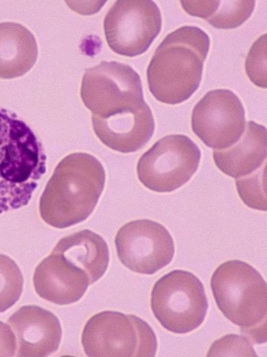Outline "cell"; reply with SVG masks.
<instances>
[{"label":"cell","mask_w":267,"mask_h":357,"mask_svg":"<svg viewBox=\"0 0 267 357\" xmlns=\"http://www.w3.org/2000/svg\"><path fill=\"white\" fill-rule=\"evenodd\" d=\"M200 160L201 151L191 138L183 135H168L140 158L138 180L153 192H172L190 181Z\"/></svg>","instance_id":"cell-7"},{"label":"cell","mask_w":267,"mask_h":357,"mask_svg":"<svg viewBox=\"0 0 267 357\" xmlns=\"http://www.w3.org/2000/svg\"><path fill=\"white\" fill-rule=\"evenodd\" d=\"M8 323L17 340V356H48L60 345V321L48 310L24 306L13 314Z\"/></svg>","instance_id":"cell-13"},{"label":"cell","mask_w":267,"mask_h":357,"mask_svg":"<svg viewBox=\"0 0 267 357\" xmlns=\"http://www.w3.org/2000/svg\"><path fill=\"white\" fill-rule=\"evenodd\" d=\"M210 46L209 35L194 26L178 28L167 36L147 70L154 98L170 105L190 99L200 86Z\"/></svg>","instance_id":"cell-2"},{"label":"cell","mask_w":267,"mask_h":357,"mask_svg":"<svg viewBox=\"0 0 267 357\" xmlns=\"http://www.w3.org/2000/svg\"><path fill=\"white\" fill-rule=\"evenodd\" d=\"M81 98L93 115L101 117L135 108L144 102L139 75L131 67L117 62L103 61L86 69Z\"/></svg>","instance_id":"cell-8"},{"label":"cell","mask_w":267,"mask_h":357,"mask_svg":"<svg viewBox=\"0 0 267 357\" xmlns=\"http://www.w3.org/2000/svg\"><path fill=\"white\" fill-rule=\"evenodd\" d=\"M266 34L261 36L252 45L246 59L245 69L252 83L266 88Z\"/></svg>","instance_id":"cell-21"},{"label":"cell","mask_w":267,"mask_h":357,"mask_svg":"<svg viewBox=\"0 0 267 357\" xmlns=\"http://www.w3.org/2000/svg\"><path fill=\"white\" fill-rule=\"evenodd\" d=\"M92 125L104 145L122 153L140 151L150 141L156 128L152 111L145 101L135 108L106 117L92 115Z\"/></svg>","instance_id":"cell-12"},{"label":"cell","mask_w":267,"mask_h":357,"mask_svg":"<svg viewBox=\"0 0 267 357\" xmlns=\"http://www.w3.org/2000/svg\"><path fill=\"white\" fill-rule=\"evenodd\" d=\"M207 356H257L251 341L237 335H226L216 340Z\"/></svg>","instance_id":"cell-22"},{"label":"cell","mask_w":267,"mask_h":357,"mask_svg":"<svg viewBox=\"0 0 267 357\" xmlns=\"http://www.w3.org/2000/svg\"><path fill=\"white\" fill-rule=\"evenodd\" d=\"M47 157L34 131L0 107V214L26 206L46 173Z\"/></svg>","instance_id":"cell-3"},{"label":"cell","mask_w":267,"mask_h":357,"mask_svg":"<svg viewBox=\"0 0 267 357\" xmlns=\"http://www.w3.org/2000/svg\"><path fill=\"white\" fill-rule=\"evenodd\" d=\"M211 284L220 312L241 330L266 321V283L250 264L240 260L222 263L213 273Z\"/></svg>","instance_id":"cell-4"},{"label":"cell","mask_w":267,"mask_h":357,"mask_svg":"<svg viewBox=\"0 0 267 357\" xmlns=\"http://www.w3.org/2000/svg\"><path fill=\"white\" fill-rule=\"evenodd\" d=\"M266 164L253 173L236 178L237 192L245 205L251 209L266 211Z\"/></svg>","instance_id":"cell-19"},{"label":"cell","mask_w":267,"mask_h":357,"mask_svg":"<svg viewBox=\"0 0 267 357\" xmlns=\"http://www.w3.org/2000/svg\"><path fill=\"white\" fill-rule=\"evenodd\" d=\"M17 344L11 327L0 321V356H14Z\"/></svg>","instance_id":"cell-24"},{"label":"cell","mask_w":267,"mask_h":357,"mask_svg":"<svg viewBox=\"0 0 267 357\" xmlns=\"http://www.w3.org/2000/svg\"><path fill=\"white\" fill-rule=\"evenodd\" d=\"M117 255L134 273L152 275L172 260L175 248L172 236L161 224L138 220L124 225L115 238Z\"/></svg>","instance_id":"cell-10"},{"label":"cell","mask_w":267,"mask_h":357,"mask_svg":"<svg viewBox=\"0 0 267 357\" xmlns=\"http://www.w3.org/2000/svg\"><path fill=\"white\" fill-rule=\"evenodd\" d=\"M104 26L110 48L133 57L151 47L161 33L162 17L153 1H116L106 15Z\"/></svg>","instance_id":"cell-9"},{"label":"cell","mask_w":267,"mask_h":357,"mask_svg":"<svg viewBox=\"0 0 267 357\" xmlns=\"http://www.w3.org/2000/svg\"><path fill=\"white\" fill-rule=\"evenodd\" d=\"M38 47L34 35L15 22L0 23V78L24 75L35 65Z\"/></svg>","instance_id":"cell-17"},{"label":"cell","mask_w":267,"mask_h":357,"mask_svg":"<svg viewBox=\"0 0 267 357\" xmlns=\"http://www.w3.org/2000/svg\"><path fill=\"white\" fill-rule=\"evenodd\" d=\"M23 287L24 278L19 266L10 257L0 254V313L17 303Z\"/></svg>","instance_id":"cell-18"},{"label":"cell","mask_w":267,"mask_h":357,"mask_svg":"<svg viewBox=\"0 0 267 357\" xmlns=\"http://www.w3.org/2000/svg\"><path fill=\"white\" fill-rule=\"evenodd\" d=\"M106 184L101 162L87 153H73L58 164L40 201L44 222L65 229L85 221L99 202Z\"/></svg>","instance_id":"cell-1"},{"label":"cell","mask_w":267,"mask_h":357,"mask_svg":"<svg viewBox=\"0 0 267 357\" xmlns=\"http://www.w3.org/2000/svg\"><path fill=\"white\" fill-rule=\"evenodd\" d=\"M243 334L247 335L257 344H261L266 342V321L253 327V328L241 330Z\"/></svg>","instance_id":"cell-25"},{"label":"cell","mask_w":267,"mask_h":357,"mask_svg":"<svg viewBox=\"0 0 267 357\" xmlns=\"http://www.w3.org/2000/svg\"><path fill=\"white\" fill-rule=\"evenodd\" d=\"M191 123L193 131L207 146L225 150L243 136L246 128L245 111L234 93L216 89L195 105Z\"/></svg>","instance_id":"cell-11"},{"label":"cell","mask_w":267,"mask_h":357,"mask_svg":"<svg viewBox=\"0 0 267 357\" xmlns=\"http://www.w3.org/2000/svg\"><path fill=\"white\" fill-rule=\"evenodd\" d=\"M266 129L250 121L241 138L230 147L213 152V160L225 174L234 178L250 174L266 160Z\"/></svg>","instance_id":"cell-15"},{"label":"cell","mask_w":267,"mask_h":357,"mask_svg":"<svg viewBox=\"0 0 267 357\" xmlns=\"http://www.w3.org/2000/svg\"><path fill=\"white\" fill-rule=\"evenodd\" d=\"M255 5V1H220L216 12L206 21L217 29H232L250 17Z\"/></svg>","instance_id":"cell-20"},{"label":"cell","mask_w":267,"mask_h":357,"mask_svg":"<svg viewBox=\"0 0 267 357\" xmlns=\"http://www.w3.org/2000/svg\"><path fill=\"white\" fill-rule=\"evenodd\" d=\"M52 252L62 255L68 262L84 272L93 284L107 271L109 250L104 238L84 229L63 238Z\"/></svg>","instance_id":"cell-16"},{"label":"cell","mask_w":267,"mask_h":357,"mask_svg":"<svg viewBox=\"0 0 267 357\" xmlns=\"http://www.w3.org/2000/svg\"><path fill=\"white\" fill-rule=\"evenodd\" d=\"M33 282L41 298L57 305L77 303L90 285L84 272L54 252L37 266Z\"/></svg>","instance_id":"cell-14"},{"label":"cell","mask_w":267,"mask_h":357,"mask_svg":"<svg viewBox=\"0 0 267 357\" xmlns=\"http://www.w3.org/2000/svg\"><path fill=\"white\" fill-rule=\"evenodd\" d=\"M151 306L164 328L177 335L188 334L197 329L209 307L200 279L181 270L173 271L156 282Z\"/></svg>","instance_id":"cell-5"},{"label":"cell","mask_w":267,"mask_h":357,"mask_svg":"<svg viewBox=\"0 0 267 357\" xmlns=\"http://www.w3.org/2000/svg\"><path fill=\"white\" fill-rule=\"evenodd\" d=\"M183 8L190 15L209 19L218 10L220 1H181Z\"/></svg>","instance_id":"cell-23"},{"label":"cell","mask_w":267,"mask_h":357,"mask_svg":"<svg viewBox=\"0 0 267 357\" xmlns=\"http://www.w3.org/2000/svg\"><path fill=\"white\" fill-rule=\"evenodd\" d=\"M151 326L134 315L105 311L85 325L81 343L91 357L148 356L154 343Z\"/></svg>","instance_id":"cell-6"}]
</instances>
